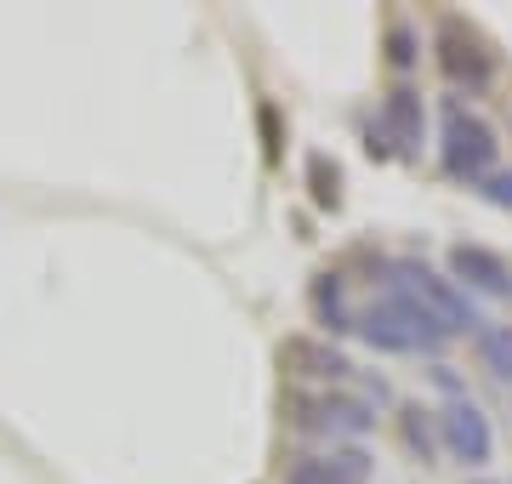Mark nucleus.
I'll use <instances>...</instances> for the list:
<instances>
[{
    "instance_id": "f257e3e1",
    "label": "nucleus",
    "mask_w": 512,
    "mask_h": 484,
    "mask_svg": "<svg viewBox=\"0 0 512 484\" xmlns=\"http://www.w3.org/2000/svg\"><path fill=\"white\" fill-rule=\"evenodd\" d=\"M353 331L365 336L376 354H439L444 348V325L399 285H387L382 297L353 319Z\"/></svg>"
},
{
    "instance_id": "f03ea898",
    "label": "nucleus",
    "mask_w": 512,
    "mask_h": 484,
    "mask_svg": "<svg viewBox=\"0 0 512 484\" xmlns=\"http://www.w3.org/2000/svg\"><path fill=\"white\" fill-rule=\"evenodd\" d=\"M495 154H501V143H495L490 120H478L467 103H444V143H439V160L444 171L456 177V183H490L495 177Z\"/></svg>"
},
{
    "instance_id": "7ed1b4c3",
    "label": "nucleus",
    "mask_w": 512,
    "mask_h": 484,
    "mask_svg": "<svg viewBox=\"0 0 512 484\" xmlns=\"http://www.w3.org/2000/svg\"><path fill=\"white\" fill-rule=\"evenodd\" d=\"M393 285H399V291H410L427 314L439 319L444 336H461V331H478V325H484V319H478V308H473V297H467L450 274H433V268H427V262H416V257L393 262Z\"/></svg>"
},
{
    "instance_id": "20e7f679",
    "label": "nucleus",
    "mask_w": 512,
    "mask_h": 484,
    "mask_svg": "<svg viewBox=\"0 0 512 484\" xmlns=\"http://www.w3.org/2000/svg\"><path fill=\"white\" fill-rule=\"evenodd\" d=\"M433 52H439V69L450 86H467V92H484L495 80V52L467 29L461 18H444L439 35H433Z\"/></svg>"
},
{
    "instance_id": "39448f33",
    "label": "nucleus",
    "mask_w": 512,
    "mask_h": 484,
    "mask_svg": "<svg viewBox=\"0 0 512 484\" xmlns=\"http://www.w3.org/2000/svg\"><path fill=\"white\" fill-rule=\"evenodd\" d=\"M296 428L319 439H365L376 428V410L359 393H308L296 399Z\"/></svg>"
},
{
    "instance_id": "423d86ee",
    "label": "nucleus",
    "mask_w": 512,
    "mask_h": 484,
    "mask_svg": "<svg viewBox=\"0 0 512 484\" xmlns=\"http://www.w3.org/2000/svg\"><path fill=\"white\" fill-rule=\"evenodd\" d=\"M439 450L461 467H484L495 456V428L473 399H450L439 410Z\"/></svg>"
},
{
    "instance_id": "0eeeda50",
    "label": "nucleus",
    "mask_w": 512,
    "mask_h": 484,
    "mask_svg": "<svg viewBox=\"0 0 512 484\" xmlns=\"http://www.w3.org/2000/svg\"><path fill=\"white\" fill-rule=\"evenodd\" d=\"M450 280L461 291H484V297H507L512 291V268L495 257L490 245H450Z\"/></svg>"
},
{
    "instance_id": "6e6552de",
    "label": "nucleus",
    "mask_w": 512,
    "mask_h": 484,
    "mask_svg": "<svg viewBox=\"0 0 512 484\" xmlns=\"http://www.w3.org/2000/svg\"><path fill=\"white\" fill-rule=\"evenodd\" d=\"M285 484H370V456L365 450H319V456H302L291 462Z\"/></svg>"
},
{
    "instance_id": "1a4fd4ad",
    "label": "nucleus",
    "mask_w": 512,
    "mask_h": 484,
    "mask_svg": "<svg viewBox=\"0 0 512 484\" xmlns=\"http://www.w3.org/2000/svg\"><path fill=\"white\" fill-rule=\"evenodd\" d=\"M382 126L393 131L399 149H421V126H427V109H421V92L416 86H393L382 97Z\"/></svg>"
},
{
    "instance_id": "9d476101",
    "label": "nucleus",
    "mask_w": 512,
    "mask_h": 484,
    "mask_svg": "<svg viewBox=\"0 0 512 484\" xmlns=\"http://www.w3.org/2000/svg\"><path fill=\"white\" fill-rule=\"evenodd\" d=\"M285 359H291L302 376H319V382H348L353 376V359L325 348V342H285Z\"/></svg>"
},
{
    "instance_id": "9b49d317",
    "label": "nucleus",
    "mask_w": 512,
    "mask_h": 484,
    "mask_svg": "<svg viewBox=\"0 0 512 484\" xmlns=\"http://www.w3.org/2000/svg\"><path fill=\"white\" fill-rule=\"evenodd\" d=\"M399 433H404V450H410L416 462H433V456H439V410L404 405L399 410Z\"/></svg>"
},
{
    "instance_id": "f8f14e48",
    "label": "nucleus",
    "mask_w": 512,
    "mask_h": 484,
    "mask_svg": "<svg viewBox=\"0 0 512 484\" xmlns=\"http://www.w3.org/2000/svg\"><path fill=\"white\" fill-rule=\"evenodd\" d=\"M313 314H319V325H330V331H353V308L348 297H342V280L336 274H319V285H313Z\"/></svg>"
},
{
    "instance_id": "ddd939ff",
    "label": "nucleus",
    "mask_w": 512,
    "mask_h": 484,
    "mask_svg": "<svg viewBox=\"0 0 512 484\" xmlns=\"http://www.w3.org/2000/svg\"><path fill=\"white\" fill-rule=\"evenodd\" d=\"M478 359H484V371H490L495 382L512 388V325H484V331H478Z\"/></svg>"
},
{
    "instance_id": "4468645a",
    "label": "nucleus",
    "mask_w": 512,
    "mask_h": 484,
    "mask_svg": "<svg viewBox=\"0 0 512 484\" xmlns=\"http://www.w3.org/2000/svg\"><path fill=\"white\" fill-rule=\"evenodd\" d=\"M387 63H393V69H410V63H416V35H410L404 23L387 29Z\"/></svg>"
},
{
    "instance_id": "2eb2a0df",
    "label": "nucleus",
    "mask_w": 512,
    "mask_h": 484,
    "mask_svg": "<svg viewBox=\"0 0 512 484\" xmlns=\"http://www.w3.org/2000/svg\"><path fill=\"white\" fill-rule=\"evenodd\" d=\"M478 194L490 205H501V211H512V171H495L490 183H478Z\"/></svg>"
}]
</instances>
